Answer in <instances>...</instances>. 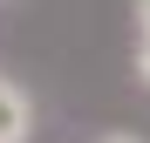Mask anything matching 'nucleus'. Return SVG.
I'll return each instance as SVG.
<instances>
[{"instance_id": "20e7f679", "label": "nucleus", "mask_w": 150, "mask_h": 143, "mask_svg": "<svg viewBox=\"0 0 150 143\" xmlns=\"http://www.w3.org/2000/svg\"><path fill=\"white\" fill-rule=\"evenodd\" d=\"M96 143H143V136H96Z\"/></svg>"}, {"instance_id": "f257e3e1", "label": "nucleus", "mask_w": 150, "mask_h": 143, "mask_svg": "<svg viewBox=\"0 0 150 143\" xmlns=\"http://www.w3.org/2000/svg\"><path fill=\"white\" fill-rule=\"evenodd\" d=\"M34 136V102L14 75H0V143H28Z\"/></svg>"}, {"instance_id": "f03ea898", "label": "nucleus", "mask_w": 150, "mask_h": 143, "mask_svg": "<svg viewBox=\"0 0 150 143\" xmlns=\"http://www.w3.org/2000/svg\"><path fill=\"white\" fill-rule=\"evenodd\" d=\"M137 82L150 89V41H137Z\"/></svg>"}, {"instance_id": "7ed1b4c3", "label": "nucleus", "mask_w": 150, "mask_h": 143, "mask_svg": "<svg viewBox=\"0 0 150 143\" xmlns=\"http://www.w3.org/2000/svg\"><path fill=\"white\" fill-rule=\"evenodd\" d=\"M137 41H150V0H137Z\"/></svg>"}]
</instances>
